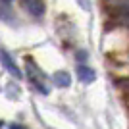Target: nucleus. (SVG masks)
<instances>
[{"instance_id": "nucleus-1", "label": "nucleus", "mask_w": 129, "mask_h": 129, "mask_svg": "<svg viewBox=\"0 0 129 129\" xmlns=\"http://www.w3.org/2000/svg\"><path fill=\"white\" fill-rule=\"evenodd\" d=\"M25 70H27V77L31 79V83H33V85L37 87V89H39L41 92H43V94H48V87L44 85V73H43L41 70H39L37 66H35V62L27 60Z\"/></svg>"}, {"instance_id": "nucleus-2", "label": "nucleus", "mask_w": 129, "mask_h": 129, "mask_svg": "<svg viewBox=\"0 0 129 129\" xmlns=\"http://www.w3.org/2000/svg\"><path fill=\"white\" fill-rule=\"evenodd\" d=\"M106 8L114 16L129 17V0H106Z\"/></svg>"}, {"instance_id": "nucleus-3", "label": "nucleus", "mask_w": 129, "mask_h": 129, "mask_svg": "<svg viewBox=\"0 0 129 129\" xmlns=\"http://www.w3.org/2000/svg\"><path fill=\"white\" fill-rule=\"evenodd\" d=\"M21 4H23V8L35 17H41L44 14V10H46L44 0H21Z\"/></svg>"}, {"instance_id": "nucleus-4", "label": "nucleus", "mask_w": 129, "mask_h": 129, "mask_svg": "<svg viewBox=\"0 0 129 129\" xmlns=\"http://www.w3.org/2000/svg\"><path fill=\"white\" fill-rule=\"evenodd\" d=\"M0 62H2V66H4V68L10 71L14 77H17V79L21 77V71H19V68L16 66V62L12 60V56L6 52V50H0Z\"/></svg>"}, {"instance_id": "nucleus-5", "label": "nucleus", "mask_w": 129, "mask_h": 129, "mask_svg": "<svg viewBox=\"0 0 129 129\" xmlns=\"http://www.w3.org/2000/svg\"><path fill=\"white\" fill-rule=\"evenodd\" d=\"M77 75H79V79L83 83H92L96 79V73L91 68H87V66H77Z\"/></svg>"}, {"instance_id": "nucleus-6", "label": "nucleus", "mask_w": 129, "mask_h": 129, "mask_svg": "<svg viewBox=\"0 0 129 129\" xmlns=\"http://www.w3.org/2000/svg\"><path fill=\"white\" fill-rule=\"evenodd\" d=\"M54 83L58 87H70L71 77H70L68 71H56V73H54Z\"/></svg>"}, {"instance_id": "nucleus-7", "label": "nucleus", "mask_w": 129, "mask_h": 129, "mask_svg": "<svg viewBox=\"0 0 129 129\" xmlns=\"http://www.w3.org/2000/svg\"><path fill=\"white\" fill-rule=\"evenodd\" d=\"M119 87H121L123 91L129 92V77H127V79H123V81H119Z\"/></svg>"}, {"instance_id": "nucleus-8", "label": "nucleus", "mask_w": 129, "mask_h": 129, "mask_svg": "<svg viewBox=\"0 0 129 129\" xmlns=\"http://www.w3.org/2000/svg\"><path fill=\"white\" fill-rule=\"evenodd\" d=\"M81 8H85V10H89V0H79Z\"/></svg>"}, {"instance_id": "nucleus-9", "label": "nucleus", "mask_w": 129, "mask_h": 129, "mask_svg": "<svg viewBox=\"0 0 129 129\" xmlns=\"http://www.w3.org/2000/svg\"><path fill=\"white\" fill-rule=\"evenodd\" d=\"M10 129H25V127H21V125H17V123H12Z\"/></svg>"}, {"instance_id": "nucleus-10", "label": "nucleus", "mask_w": 129, "mask_h": 129, "mask_svg": "<svg viewBox=\"0 0 129 129\" xmlns=\"http://www.w3.org/2000/svg\"><path fill=\"white\" fill-rule=\"evenodd\" d=\"M12 0H0V4H4V6H10Z\"/></svg>"}, {"instance_id": "nucleus-11", "label": "nucleus", "mask_w": 129, "mask_h": 129, "mask_svg": "<svg viewBox=\"0 0 129 129\" xmlns=\"http://www.w3.org/2000/svg\"><path fill=\"white\" fill-rule=\"evenodd\" d=\"M0 127H2V121H0Z\"/></svg>"}]
</instances>
